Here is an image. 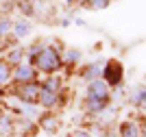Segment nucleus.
<instances>
[{
  "label": "nucleus",
  "mask_w": 146,
  "mask_h": 137,
  "mask_svg": "<svg viewBox=\"0 0 146 137\" xmlns=\"http://www.w3.org/2000/svg\"><path fill=\"white\" fill-rule=\"evenodd\" d=\"M37 63H39V68H42V70H46V72H55L57 68H59V54H57L52 48H46V50L39 54Z\"/></svg>",
  "instance_id": "f257e3e1"
},
{
  "label": "nucleus",
  "mask_w": 146,
  "mask_h": 137,
  "mask_svg": "<svg viewBox=\"0 0 146 137\" xmlns=\"http://www.w3.org/2000/svg\"><path fill=\"white\" fill-rule=\"evenodd\" d=\"M105 78H107L111 85H118V83L122 81V68H120V63H118V61H109V63H107Z\"/></svg>",
  "instance_id": "f03ea898"
},
{
  "label": "nucleus",
  "mask_w": 146,
  "mask_h": 137,
  "mask_svg": "<svg viewBox=\"0 0 146 137\" xmlns=\"http://www.w3.org/2000/svg\"><path fill=\"white\" fill-rule=\"evenodd\" d=\"M107 105V96H90V109H103Z\"/></svg>",
  "instance_id": "7ed1b4c3"
},
{
  "label": "nucleus",
  "mask_w": 146,
  "mask_h": 137,
  "mask_svg": "<svg viewBox=\"0 0 146 137\" xmlns=\"http://www.w3.org/2000/svg\"><path fill=\"white\" fill-rule=\"evenodd\" d=\"M15 78H18V81H31V78H33V70H31L29 66L18 68V72H15Z\"/></svg>",
  "instance_id": "20e7f679"
},
{
  "label": "nucleus",
  "mask_w": 146,
  "mask_h": 137,
  "mask_svg": "<svg viewBox=\"0 0 146 137\" xmlns=\"http://www.w3.org/2000/svg\"><path fill=\"white\" fill-rule=\"evenodd\" d=\"M39 100H42L44 105H55V94L50 89H44L42 94H39Z\"/></svg>",
  "instance_id": "39448f33"
},
{
  "label": "nucleus",
  "mask_w": 146,
  "mask_h": 137,
  "mask_svg": "<svg viewBox=\"0 0 146 137\" xmlns=\"http://www.w3.org/2000/svg\"><path fill=\"white\" fill-rule=\"evenodd\" d=\"M29 28H31L29 24H26L24 20H20V22L15 24V35H18V37H24L26 33H29Z\"/></svg>",
  "instance_id": "423d86ee"
},
{
  "label": "nucleus",
  "mask_w": 146,
  "mask_h": 137,
  "mask_svg": "<svg viewBox=\"0 0 146 137\" xmlns=\"http://www.w3.org/2000/svg\"><path fill=\"white\" fill-rule=\"evenodd\" d=\"M140 133H137V128H135L133 124H124L122 126V137H137Z\"/></svg>",
  "instance_id": "0eeeda50"
},
{
  "label": "nucleus",
  "mask_w": 146,
  "mask_h": 137,
  "mask_svg": "<svg viewBox=\"0 0 146 137\" xmlns=\"http://www.w3.org/2000/svg\"><path fill=\"white\" fill-rule=\"evenodd\" d=\"M22 96H24L26 100H33V98L37 96V87H35V85H29V87H24V89H22Z\"/></svg>",
  "instance_id": "6e6552de"
},
{
  "label": "nucleus",
  "mask_w": 146,
  "mask_h": 137,
  "mask_svg": "<svg viewBox=\"0 0 146 137\" xmlns=\"http://www.w3.org/2000/svg\"><path fill=\"white\" fill-rule=\"evenodd\" d=\"M133 100L137 102V105H146V89H137L133 94Z\"/></svg>",
  "instance_id": "1a4fd4ad"
},
{
  "label": "nucleus",
  "mask_w": 146,
  "mask_h": 137,
  "mask_svg": "<svg viewBox=\"0 0 146 137\" xmlns=\"http://www.w3.org/2000/svg\"><path fill=\"white\" fill-rule=\"evenodd\" d=\"M7 78H9V68L5 63H0V85L7 83Z\"/></svg>",
  "instance_id": "9d476101"
},
{
  "label": "nucleus",
  "mask_w": 146,
  "mask_h": 137,
  "mask_svg": "<svg viewBox=\"0 0 146 137\" xmlns=\"http://www.w3.org/2000/svg\"><path fill=\"white\" fill-rule=\"evenodd\" d=\"M9 28H11V22L9 20H0V35H5Z\"/></svg>",
  "instance_id": "9b49d317"
},
{
  "label": "nucleus",
  "mask_w": 146,
  "mask_h": 137,
  "mask_svg": "<svg viewBox=\"0 0 146 137\" xmlns=\"http://www.w3.org/2000/svg\"><path fill=\"white\" fill-rule=\"evenodd\" d=\"M107 5H109V0H92V7H98V9H103Z\"/></svg>",
  "instance_id": "f8f14e48"
},
{
  "label": "nucleus",
  "mask_w": 146,
  "mask_h": 137,
  "mask_svg": "<svg viewBox=\"0 0 146 137\" xmlns=\"http://www.w3.org/2000/svg\"><path fill=\"white\" fill-rule=\"evenodd\" d=\"M79 137H90V135H85V133H81V135H79Z\"/></svg>",
  "instance_id": "ddd939ff"
}]
</instances>
